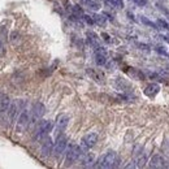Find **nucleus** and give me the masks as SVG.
I'll use <instances>...</instances> for the list:
<instances>
[{"instance_id":"obj_1","label":"nucleus","mask_w":169,"mask_h":169,"mask_svg":"<svg viewBox=\"0 0 169 169\" xmlns=\"http://www.w3.org/2000/svg\"><path fill=\"white\" fill-rule=\"evenodd\" d=\"M118 163H120V156L117 155L116 151H108L103 154L98 160V164L94 167L96 168H103V169H109V168H117Z\"/></svg>"},{"instance_id":"obj_2","label":"nucleus","mask_w":169,"mask_h":169,"mask_svg":"<svg viewBox=\"0 0 169 169\" xmlns=\"http://www.w3.org/2000/svg\"><path fill=\"white\" fill-rule=\"evenodd\" d=\"M30 126V111L23 108L20 115L17 116V124H16V131L20 134H23Z\"/></svg>"},{"instance_id":"obj_3","label":"nucleus","mask_w":169,"mask_h":169,"mask_svg":"<svg viewBox=\"0 0 169 169\" xmlns=\"http://www.w3.org/2000/svg\"><path fill=\"white\" fill-rule=\"evenodd\" d=\"M53 122L51 120H40L39 122H36V129L34 131V139H42L52 130Z\"/></svg>"},{"instance_id":"obj_4","label":"nucleus","mask_w":169,"mask_h":169,"mask_svg":"<svg viewBox=\"0 0 169 169\" xmlns=\"http://www.w3.org/2000/svg\"><path fill=\"white\" fill-rule=\"evenodd\" d=\"M25 108V102L22 99H18V100H15V102H11L9 104V108H8V112H7V120H8V125L13 122L17 116L20 115V112Z\"/></svg>"},{"instance_id":"obj_5","label":"nucleus","mask_w":169,"mask_h":169,"mask_svg":"<svg viewBox=\"0 0 169 169\" xmlns=\"http://www.w3.org/2000/svg\"><path fill=\"white\" fill-rule=\"evenodd\" d=\"M83 154H85L83 150L79 146H77V145H70L69 150H68V152H66L65 165H66V167H72L74 163H77V161L81 159V156H82Z\"/></svg>"},{"instance_id":"obj_6","label":"nucleus","mask_w":169,"mask_h":169,"mask_svg":"<svg viewBox=\"0 0 169 169\" xmlns=\"http://www.w3.org/2000/svg\"><path fill=\"white\" fill-rule=\"evenodd\" d=\"M68 147V137L62 133L60 135H57V139L53 143V148H52V152L55 155V158L60 159L62 155H64L65 150Z\"/></svg>"},{"instance_id":"obj_7","label":"nucleus","mask_w":169,"mask_h":169,"mask_svg":"<svg viewBox=\"0 0 169 169\" xmlns=\"http://www.w3.org/2000/svg\"><path fill=\"white\" fill-rule=\"evenodd\" d=\"M46 113V107L40 102H35L30 111V124H36L42 120V117Z\"/></svg>"},{"instance_id":"obj_8","label":"nucleus","mask_w":169,"mask_h":169,"mask_svg":"<svg viewBox=\"0 0 169 169\" xmlns=\"http://www.w3.org/2000/svg\"><path fill=\"white\" fill-rule=\"evenodd\" d=\"M98 133H87L86 135H83V138L81 139V148L83 151H87V150L92 148L96 145L98 142Z\"/></svg>"},{"instance_id":"obj_9","label":"nucleus","mask_w":169,"mask_h":169,"mask_svg":"<svg viewBox=\"0 0 169 169\" xmlns=\"http://www.w3.org/2000/svg\"><path fill=\"white\" fill-rule=\"evenodd\" d=\"M69 120H70V117L66 113H61L57 116V118H56V137L65 131L68 124H69Z\"/></svg>"},{"instance_id":"obj_10","label":"nucleus","mask_w":169,"mask_h":169,"mask_svg":"<svg viewBox=\"0 0 169 169\" xmlns=\"http://www.w3.org/2000/svg\"><path fill=\"white\" fill-rule=\"evenodd\" d=\"M11 104V99L7 94L0 92V116H2V121L7 120V112Z\"/></svg>"},{"instance_id":"obj_11","label":"nucleus","mask_w":169,"mask_h":169,"mask_svg":"<svg viewBox=\"0 0 169 169\" xmlns=\"http://www.w3.org/2000/svg\"><path fill=\"white\" fill-rule=\"evenodd\" d=\"M43 142H42V147H40V152H42V156L43 158H48L49 155L52 154V148H53V142L51 139V137L46 135L44 138H42Z\"/></svg>"},{"instance_id":"obj_12","label":"nucleus","mask_w":169,"mask_h":169,"mask_svg":"<svg viewBox=\"0 0 169 169\" xmlns=\"http://www.w3.org/2000/svg\"><path fill=\"white\" fill-rule=\"evenodd\" d=\"M150 167L155 168V169H161V168H168V161L164 159V156L161 155H154L151 159H150Z\"/></svg>"},{"instance_id":"obj_13","label":"nucleus","mask_w":169,"mask_h":169,"mask_svg":"<svg viewBox=\"0 0 169 169\" xmlns=\"http://www.w3.org/2000/svg\"><path fill=\"white\" fill-rule=\"evenodd\" d=\"M107 62V51L104 47L96 46L95 47V64L96 65H104Z\"/></svg>"},{"instance_id":"obj_14","label":"nucleus","mask_w":169,"mask_h":169,"mask_svg":"<svg viewBox=\"0 0 169 169\" xmlns=\"http://www.w3.org/2000/svg\"><path fill=\"white\" fill-rule=\"evenodd\" d=\"M159 92H160V86H159L158 83H155V82L148 83V85L146 86V89H145V95L148 96L150 99L155 98Z\"/></svg>"},{"instance_id":"obj_15","label":"nucleus","mask_w":169,"mask_h":169,"mask_svg":"<svg viewBox=\"0 0 169 169\" xmlns=\"http://www.w3.org/2000/svg\"><path fill=\"white\" fill-rule=\"evenodd\" d=\"M83 159L81 160V165L85 167V168H90V167H94V161H95V156L92 154H83Z\"/></svg>"},{"instance_id":"obj_16","label":"nucleus","mask_w":169,"mask_h":169,"mask_svg":"<svg viewBox=\"0 0 169 169\" xmlns=\"http://www.w3.org/2000/svg\"><path fill=\"white\" fill-rule=\"evenodd\" d=\"M116 87L121 91H130L131 90L130 83L124 78H116Z\"/></svg>"},{"instance_id":"obj_17","label":"nucleus","mask_w":169,"mask_h":169,"mask_svg":"<svg viewBox=\"0 0 169 169\" xmlns=\"http://www.w3.org/2000/svg\"><path fill=\"white\" fill-rule=\"evenodd\" d=\"M87 73L96 81V82H104V74L100 70H94V69H87Z\"/></svg>"},{"instance_id":"obj_18","label":"nucleus","mask_w":169,"mask_h":169,"mask_svg":"<svg viewBox=\"0 0 169 169\" xmlns=\"http://www.w3.org/2000/svg\"><path fill=\"white\" fill-rule=\"evenodd\" d=\"M131 70H128V73H129V76L130 77H133V78H135V79H138V81H142L143 78H145V74H143L142 72H139L138 69H135V68H130Z\"/></svg>"},{"instance_id":"obj_19","label":"nucleus","mask_w":169,"mask_h":169,"mask_svg":"<svg viewBox=\"0 0 169 169\" xmlns=\"http://www.w3.org/2000/svg\"><path fill=\"white\" fill-rule=\"evenodd\" d=\"M87 42H89L92 47H96L98 46V35L94 33H87Z\"/></svg>"},{"instance_id":"obj_20","label":"nucleus","mask_w":169,"mask_h":169,"mask_svg":"<svg viewBox=\"0 0 169 169\" xmlns=\"http://www.w3.org/2000/svg\"><path fill=\"white\" fill-rule=\"evenodd\" d=\"M146 161H147V156H146V154L141 155L139 158L135 160V163H137V168H143V167L146 165Z\"/></svg>"},{"instance_id":"obj_21","label":"nucleus","mask_w":169,"mask_h":169,"mask_svg":"<svg viewBox=\"0 0 169 169\" xmlns=\"http://www.w3.org/2000/svg\"><path fill=\"white\" fill-rule=\"evenodd\" d=\"M92 21H94V23L104 25L105 23V17H103V15H94L92 16Z\"/></svg>"},{"instance_id":"obj_22","label":"nucleus","mask_w":169,"mask_h":169,"mask_svg":"<svg viewBox=\"0 0 169 169\" xmlns=\"http://www.w3.org/2000/svg\"><path fill=\"white\" fill-rule=\"evenodd\" d=\"M141 22L145 23V25H147V26H150V27H152V29H158V27H156V23L152 22L151 20H148L146 16H141Z\"/></svg>"},{"instance_id":"obj_23","label":"nucleus","mask_w":169,"mask_h":169,"mask_svg":"<svg viewBox=\"0 0 169 169\" xmlns=\"http://www.w3.org/2000/svg\"><path fill=\"white\" fill-rule=\"evenodd\" d=\"M155 23H156V27H158V29H164V30H168V22H167L165 20H158Z\"/></svg>"},{"instance_id":"obj_24","label":"nucleus","mask_w":169,"mask_h":169,"mask_svg":"<svg viewBox=\"0 0 169 169\" xmlns=\"http://www.w3.org/2000/svg\"><path fill=\"white\" fill-rule=\"evenodd\" d=\"M113 7L122 9L124 8V2H122V0H113Z\"/></svg>"},{"instance_id":"obj_25","label":"nucleus","mask_w":169,"mask_h":169,"mask_svg":"<svg viewBox=\"0 0 169 169\" xmlns=\"http://www.w3.org/2000/svg\"><path fill=\"white\" fill-rule=\"evenodd\" d=\"M82 18L85 20V22L87 23V25H94V21H92V17H90V16H86V15H83L82 16Z\"/></svg>"},{"instance_id":"obj_26","label":"nucleus","mask_w":169,"mask_h":169,"mask_svg":"<svg viewBox=\"0 0 169 169\" xmlns=\"http://www.w3.org/2000/svg\"><path fill=\"white\" fill-rule=\"evenodd\" d=\"M155 49H156V51H158L159 53H161V55H164V56H165V57H167V56H168V52H167V49H165L164 47H156Z\"/></svg>"},{"instance_id":"obj_27","label":"nucleus","mask_w":169,"mask_h":169,"mask_svg":"<svg viewBox=\"0 0 169 169\" xmlns=\"http://www.w3.org/2000/svg\"><path fill=\"white\" fill-rule=\"evenodd\" d=\"M125 168H126V169H130V168H137V163H135V160H131V161H130V164L125 165Z\"/></svg>"},{"instance_id":"obj_28","label":"nucleus","mask_w":169,"mask_h":169,"mask_svg":"<svg viewBox=\"0 0 169 169\" xmlns=\"http://www.w3.org/2000/svg\"><path fill=\"white\" fill-rule=\"evenodd\" d=\"M134 3H137L138 5H145L146 3H147V0H133Z\"/></svg>"},{"instance_id":"obj_29","label":"nucleus","mask_w":169,"mask_h":169,"mask_svg":"<svg viewBox=\"0 0 169 169\" xmlns=\"http://www.w3.org/2000/svg\"><path fill=\"white\" fill-rule=\"evenodd\" d=\"M102 36H104V40H105V42H111V39H109V35H108L107 33H103V34H102Z\"/></svg>"},{"instance_id":"obj_30","label":"nucleus","mask_w":169,"mask_h":169,"mask_svg":"<svg viewBox=\"0 0 169 169\" xmlns=\"http://www.w3.org/2000/svg\"><path fill=\"white\" fill-rule=\"evenodd\" d=\"M4 53V46H3V42L0 40V55Z\"/></svg>"},{"instance_id":"obj_31","label":"nucleus","mask_w":169,"mask_h":169,"mask_svg":"<svg viewBox=\"0 0 169 169\" xmlns=\"http://www.w3.org/2000/svg\"><path fill=\"white\" fill-rule=\"evenodd\" d=\"M128 16H129V18H130V20H133V21H135V18H134L133 13H130V12H128Z\"/></svg>"},{"instance_id":"obj_32","label":"nucleus","mask_w":169,"mask_h":169,"mask_svg":"<svg viewBox=\"0 0 169 169\" xmlns=\"http://www.w3.org/2000/svg\"><path fill=\"white\" fill-rule=\"evenodd\" d=\"M139 47H141V49L143 48V49H148V46H146V44H139Z\"/></svg>"}]
</instances>
